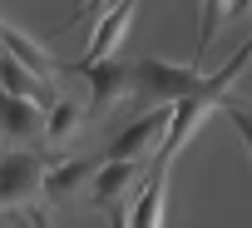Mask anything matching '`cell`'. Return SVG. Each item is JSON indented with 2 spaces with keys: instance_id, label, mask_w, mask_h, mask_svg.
<instances>
[{
  "instance_id": "obj_1",
  "label": "cell",
  "mask_w": 252,
  "mask_h": 228,
  "mask_svg": "<svg viewBox=\"0 0 252 228\" xmlns=\"http://www.w3.org/2000/svg\"><path fill=\"white\" fill-rule=\"evenodd\" d=\"M247 65H252V40H247V45H242V50H237V55H232V60H227L222 70H213V79H208V84H203L198 94H188V99H178V104H173V124H168V134H163V149H158L154 169H163V174H168L173 154H178V149H183V144L193 139V129H198V124L208 119L213 109H222L232 75H237V70H247Z\"/></svg>"
},
{
  "instance_id": "obj_2",
  "label": "cell",
  "mask_w": 252,
  "mask_h": 228,
  "mask_svg": "<svg viewBox=\"0 0 252 228\" xmlns=\"http://www.w3.org/2000/svg\"><path fill=\"white\" fill-rule=\"evenodd\" d=\"M208 79L213 75H203V65H168V60H154V55L134 65V84L154 104H178V99L198 94Z\"/></svg>"
},
{
  "instance_id": "obj_3",
  "label": "cell",
  "mask_w": 252,
  "mask_h": 228,
  "mask_svg": "<svg viewBox=\"0 0 252 228\" xmlns=\"http://www.w3.org/2000/svg\"><path fill=\"white\" fill-rule=\"evenodd\" d=\"M45 174H50V164L40 154H25V149L5 154V213L10 218L25 213L30 198H45Z\"/></svg>"
},
{
  "instance_id": "obj_4",
  "label": "cell",
  "mask_w": 252,
  "mask_h": 228,
  "mask_svg": "<svg viewBox=\"0 0 252 228\" xmlns=\"http://www.w3.org/2000/svg\"><path fill=\"white\" fill-rule=\"evenodd\" d=\"M84 79H89V89H94V99H89V119H104V114H109L124 94L139 89V84H134V65H124V60H99V65L84 70Z\"/></svg>"
},
{
  "instance_id": "obj_5",
  "label": "cell",
  "mask_w": 252,
  "mask_h": 228,
  "mask_svg": "<svg viewBox=\"0 0 252 228\" xmlns=\"http://www.w3.org/2000/svg\"><path fill=\"white\" fill-rule=\"evenodd\" d=\"M168 124H173V104H163V109H149V114H139L134 124H124L114 139H109V159H144L149 149H154V139L158 134H168Z\"/></svg>"
},
{
  "instance_id": "obj_6",
  "label": "cell",
  "mask_w": 252,
  "mask_h": 228,
  "mask_svg": "<svg viewBox=\"0 0 252 228\" xmlns=\"http://www.w3.org/2000/svg\"><path fill=\"white\" fill-rule=\"evenodd\" d=\"M134 10H139V0H114L109 5V15L99 20V30L89 35V45H84V55L69 65V70H89V65H99V60H114V50H119V40H124V30H129V20H134Z\"/></svg>"
},
{
  "instance_id": "obj_7",
  "label": "cell",
  "mask_w": 252,
  "mask_h": 228,
  "mask_svg": "<svg viewBox=\"0 0 252 228\" xmlns=\"http://www.w3.org/2000/svg\"><path fill=\"white\" fill-rule=\"evenodd\" d=\"M109 164V154H94V159H64V164H50L45 174V203H64L69 193L89 189L99 179V169Z\"/></svg>"
},
{
  "instance_id": "obj_8",
  "label": "cell",
  "mask_w": 252,
  "mask_h": 228,
  "mask_svg": "<svg viewBox=\"0 0 252 228\" xmlns=\"http://www.w3.org/2000/svg\"><path fill=\"white\" fill-rule=\"evenodd\" d=\"M139 184V159H109L99 169V179L89 184V203L94 208H119L124 189H134Z\"/></svg>"
},
{
  "instance_id": "obj_9",
  "label": "cell",
  "mask_w": 252,
  "mask_h": 228,
  "mask_svg": "<svg viewBox=\"0 0 252 228\" xmlns=\"http://www.w3.org/2000/svg\"><path fill=\"white\" fill-rule=\"evenodd\" d=\"M5 55H15V60H20L25 70H35L40 79H50V75L60 70V60H55L45 45H35V40L20 30V25H5Z\"/></svg>"
},
{
  "instance_id": "obj_10",
  "label": "cell",
  "mask_w": 252,
  "mask_h": 228,
  "mask_svg": "<svg viewBox=\"0 0 252 228\" xmlns=\"http://www.w3.org/2000/svg\"><path fill=\"white\" fill-rule=\"evenodd\" d=\"M5 94H15V99H35V104H45V109L60 104V99L50 94V79H40L35 70H25L15 55H5Z\"/></svg>"
},
{
  "instance_id": "obj_11",
  "label": "cell",
  "mask_w": 252,
  "mask_h": 228,
  "mask_svg": "<svg viewBox=\"0 0 252 228\" xmlns=\"http://www.w3.org/2000/svg\"><path fill=\"white\" fill-rule=\"evenodd\" d=\"M45 119H50V109H45V104L5 94V134H10V139H30V134H45Z\"/></svg>"
},
{
  "instance_id": "obj_12",
  "label": "cell",
  "mask_w": 252,
  "mask_h": 228,
  "mask_svg": "<svg viewBox=\"0 0 252 228\" xmlns=\"http://www.w3.org/2000/svg\"><path fill=\"white\" fill-rule=\"evenodd\" d=\"M163 184H168V174L163 169H154L149 174V184H144V193H139V203H134V228H158L163 223Z\"/></svg>"
},
{
  "instance_id": "obj_13",
  "label": "cell",
  "mask_w": 252,
  "mask_h": 228,
  "mask_svg": "<svg viewBox=\"0 0 252 228\" xmlns=\"http://www.w3.org/2000/svg\"><path fill=\"white\" fill-rule=\"evenodd\" d=\"M232 5H237V0H203V20H198V50H193V65H203V50L213 45V35H218V25L232 15Z\"/></svg>"
},
{
  "instance_id": "obj_14",
  "label": "cell",
  "mask_w": 252,
  "mask_h": 228,
  "mask_svg": "<svg viewBox=\"0 0 252 228\" xmlns=\"http://www.w3.org/2000/svg\"><path fill=\"white\" fill-rule=\"evenodd\" d=\"M79 119H84V114H79L69 99H60V104L50 109V119H45V139H50V144H64V139L74 134V124H79Z\"/></svg>"
},
{
  "instance_id": "obj_15",
  "label": "cell",
  "mask_w": 252,
  "mask_h": 228,
  "mask_svg": "<svg viewBox=\"0 0 252 228\" xmlns=\"http://www.w3.org/2000/svg\"><path fill=\"white\" fill-rule=\"evenodd\" d=\"M222 114L232 119V129L242 134V144H247V154H252V109H247L242 99H232V94H227V99H222Z\"/></svg>"
},
{
  "instance_id": "obj_16",
  "label": "cell",
  "mask_w": 252,
  "mask_h": 228,
  "mask_svg": "<svg viewBox=\"0 0 252 228\" xmlns=\"http://www.w3.org/2000/svg\"><path fill=\"white\" fill-rule=\"evenodd\" d=\"M104 5H109V0H74V10H69V25H74V20H84V15H99Z\"/></svg>"
},
{
  "instance_id": "obj_17",
  "label": "cell",
  "mask_w": 252,
  "mask_h": 228,
  "mask_svg": "<svg viewBox=\"0 0 252 228\" xmlns=\"http://www.w3.org/2000/svg\"><path fill=\"white\" fill-rule=\"evenodd\" d=\"M109 228H134V223H124V208H109Z\"/></svg>"
},
{
  "instance_id": "obj_18",
  "label": "cell",
  "mask_w": 252,
  "mask_h": 228,
  "mask_svg": "<svg viewBox=\"0 0 252 228\" xmlns=\"http://www.w3.org/2000/svg\"><path fill=\"white\" fill-rule=\"evenodd\" d=\"M25 218H30L35 228H50V223H45V213H25Z\"/></svg>"
},
{
  "instance_id": "obj_19",
  "label": "cell",
  "mask_w": 252,
  "mask_h": 228,
  "mask_svg": "<svg viewBox=\"0 0 252 228\" xmlns=\"http://www.w3.org/2000/svg\"><path fill=\"white\" fill-rule=\"evenodd\" d=\"M15 223H20V228H35V223H30V218H25V213H15Z\"/></svg>"
}]
</instances>
